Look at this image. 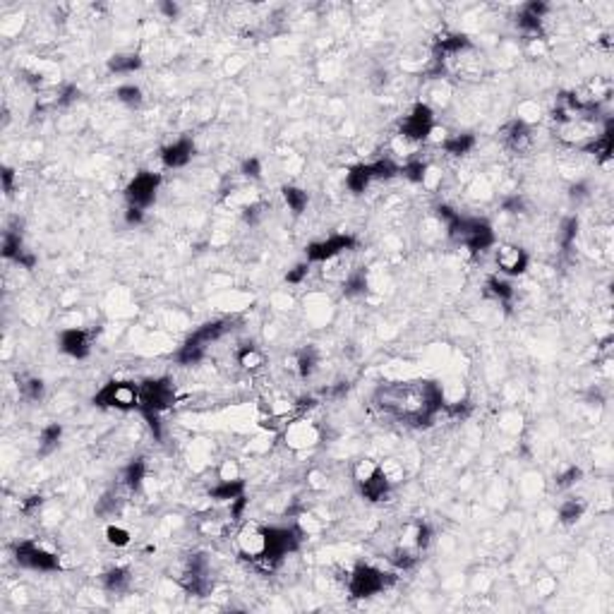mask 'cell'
Here are the masks:
<instances>
[{"label":"cell","instance_id":"cell-41","mask_svg":"<svg viewBox=\"0 0 614 614\" xmlns=\"http://www.w3.org/2000/svg\"><path fill=\"white\" fill-rule=\"evenodd\" d=\"M420 185L425 187V190L434 192L437 187L441 185V171H439V168L427 166V171H425V175H422V182H420Z\"/></svg>","mask_w":614,"mask_h":614},{"label":"cell","instance_id":"cell-44","mask_svg":"<svg viewBox=\"0 0 614 614\" xmlns=\"http://www.w3.org/2000/svg\"><path fill=\"white\" fill-rule=\"evenodd\" d=\"M523 206V199L518 195L508 197V199H504V211H508V214H518Z\"/></svg>","mask_w":614,"mask_h":614},{"label":"cell","instance_id":"cell-13","mask_svg":"<svg viewBox=\"0 0 614 614\" xmlns=\"http://www.w3.org/2000/svg\"><path fill=\"white\" fill-rule=\"evenodd\" d=\"M192 156H195V144H192V139H187V137L175 139L173 144H168V147L161 149V161L166 168L187 166V163L192 161Z\"/></svg>","mask_w":614,"mask_h":614},{"label":"cell","instance_id":"cell-24","mask_svg":"<svg viewBox=\"0 0 614 614\" xmlns=\"http://www.w3.org/2000/svg\"><path fill=\"white\" fill-rule=\"evenodd\" d=\"M417 552H420V550H413V547L398 545L396 550L389 554V564H391L396 571H408V569H413V566L417 564V559H420V556H417Z\"/></svg>","mask_w":614,"mask_h":614},{"label":"cell","instance_id":"cell-40","mask_svg":"<svg viewBox=\"0 0 614 614\" xmlns=\"http://www.w3.org/2000/svg\"><path fill=\"white\" fill-rule=\"evenodd\" d=\"M576 230H578V221L576 219H566L564 225H561V233H559V243L561 247H569L576 238Z\"/></svg>","mask_w":614,"mask_h":614},{"label":"cell","instance_id":"cell-28","mask_svg":"<svg viewBox=\"0 0 614 614\" xmlns=\"http://www.w3.org/2000/svg\"><path fill=\"white\" fill-rule=\"evenodd\" d=\"M484 288H487V295L497 297L499 302H508L513 297V286L506 281L504 276H492L487 278V283H484Z\"/></svg>","mask_w":614,"mask_h":614},{"label":"cell","instance_id":"cell-42","mask_svg":"<svg viewBox=\"0 0 614 614\" xmlns=\"http://www.w3.org/2000/svg\"><path fill=\"white\" fill-rule=\"evenodd\" d=\"M307 273H310V262H307V264H297V267H293L291 271L286 273V281L295 286V283H302V281H305Z\"/></svg>","mask_w":614,"mask_h":614},{"label":"cell","instance_id":"cell-9","mask_svg":"<svg viewBox=\"0 0 614 614\" xmlns=\"http://www.w3.org/2000/svg\"><path fill=\"white\" fill-rule=\"evenodd\" d=\"M158 185H161V175L158 173H137V175L130 180L127 190H125V197H127L130 206H139V209H147L154 199H156Z\"/></svg>","mask_w":614,"mask_h":614},{"label":"cell","instance_id":"cell-21","mask_svg":"<svg viewBox=\"0 0 614 614\" xmlns=\"http://www.w3.org/2000/svg\"><path fill=\"white\" fill-rule=\"evenodd\" d=\"M60 439H62V427L58 425V422L46 425L41 430V434H38V454L41 456L53 454V451L58 449V444H60Z\"/></svg>","mask_w":614,"mask_h":614},{"label":"cell","instance_id":"cell-4","mask_svg":"<svg viewBox=\"0 0 614 614\" xmlns=\"http://www.w3.org/2000/svg\"><path fill=\"white\" fill-rule=\"evenodd\" d=\"M396 580L393 574H384L382 569L372 564H358L348 576V593L353 598H372V595L382 593L384 588Z\"/></svg>","mask_w":614,"mask_h":614},{"label":"cell","instance_id":"cell-26","mask_svg":"<svg viewBox=\"0 0 614 614\" xmlns=\"http://www.w3.org/2000/svg\"><path fill=\"white\" fill-rule=\"evenodd\" d=\"M281 195H283V201H286V206L288 209L293 211V214H302V211L307 209V201H310V197H307V192L305 190H300V187H295V185H286L281 190Z\"/></svg>","mask_w":614,"mask_h":614},{"label":"cell","instance_id":"cell-46","mask_svg":"<svg viewBox=\"0 0 614 614\" xmlns=\"http://www.w3.org/2000/svg\"><path fill=\"white\" fill-rule=\"evenodd\" d=\"M158 8H161V10H163V12H166V14H168V19H173V17H175V14H177V5H171V3H161V5H158Z\"/></svg>","mask_w":614,"mask_h":614},{"label":"cell","instance_id":"cell-1","mask_svg":"<svg viewBox=\"0 0 614 614\" xmlns=\"http://www.w3.org/2000/svg\"><path fill=\"white\" fill-rule=\"evenodd\" d=\"M377 408L408 425H430L444 410V391L434 382H401L382 386L374 396Z\"/></svg>","mask_w":614,"mask_h":614},{"label":"cell","instance_id":"cell-32","mask_svg":"<svg viewBox=\"0 0 614 614\" xmlns=\"http://www.w3.org/2000/svg\"><path fill=\"white\" fill-rule=\"evenodd\" d=\"M115 99H118L120 103H125V106H130V108H134V106L142 103L144 94H142V89H139V86H134V84H120L118 89H115Z\"/></svg>","mask_w":614,"mask_h":614},{"label":"cell","instance_id":"cell-35","mask_svg":"<svg viewBox=\"0 0 614 614\" xmlns=\"http://www.w3.org/2000/svg\"><path fill=\"white\" fill-rule=\"evenodd\" d=\"M19 391H22L24 398H29V401H41L43 398V382L36 377H27L19 382Z\"/></svg>","mask_w":614,"mask_h":614},{"label":"cell","instance_id":"cell-43","mask_svg":"<svg viewBox=\"0 0 614 614\" xmlns=\"http://www.w3.org/2000/svg\"><path fill=\"white\" fill-rule=\"evenodd\" d=\"M125 221H127L130 225H139L144 221V209H139V206H127V211H125Z\"/></svg>","mask_w":614,"mask_h":614},{"label":"cell","instance_id":"cell-2","mask_svg":"<svg viewBox=\"0 0 614 614\" xmlns=\"http://www.w3.org/2000/svg\"><path fill=\"white\" fill-rule=\"evenodd\" d=\"M139 386H142L139 413H142L144 420L149 422L154 434L161 437V422H158V415L173 406V401H175V389H173V384L168 382V379H149V382L139 384Z\"/></svg>","mask_w":614,"mask_h":614},{"label":"cell","instance_id":"cell-30","mask_svg":"<svg viewBox=\"0 0 614 614\" xmlns=\"http://www.w3.org/2000/svg\"><path fill=\"white\" fill-rule=\"evenodd\" d=\"M24 252H27V249H24V245H22V235L8 230V233L3 235V257L10 259V262H17Z\"/></svg>","mask_w":614,"mask_h":614},{"label":"cell","instance_id":"cell-45","mask_svg":"<svg viewBox=\"0 0 614 614\" xmlns=\"http://www.w3.org/2000/svg\"><path fill=\"white\" fill-rule=\"evenodd\" d=\"M12 177H14L12 171H10V168H5V171H3V185H5V192H8V195L12 192Z\"/></svg>","mask_w":614,"mask_h":614},{"label":"cell","instance_id":"cell-15","mask_svg":"<svg viewBox=\"0 0 614 614\" xmlns=\"http://www.w3.org/2000/svg\"><path fill=\"white\" fill-rule=\"evenodd\" d=\"M504 142L508 144L511 149L521 151L530 144V125H526L523 120H511V123L504 127Z\"/></svg>","mask_w":614,"mask_h":614},{"label":"cell","instance_id":"cell-23","mask_svg":"<svg viewBox=\"0 0 614 614\" xmlns=\"http://www.w3.org/2000/svg\"><path fill=\"white\" fill-rule=\"evenodd\" d=\"M475 147V137L473 134H449V137L444 139V144H441V149H444L449 156H463V154H468L470 149Z\"/></svg>","mask_w":614,"mask_h":614},{"label":"cell","instance_id":"cell-20","mask_svg":"<svg viewBox=\"0 0 614 614\" xmlns=\"http://www.w3.org/2000/svg\"><path fill=\"white\" fill-rule=\"evenodd\" d=\"M317 365H319V355H317L315 348H302L300 353L295 355V360H293L291 367L297 372V377L300 379H307L315 374Z\"/></svg>","mask_w":614,"mask_h":614},{"label":"cell","instance_id":"cell-11","mask_svg":"<svg viewBox=\"0 0 614 614\" xmlns=\"http://www.w3.org/2000/svg\"><path fill=\"white\" fill-rule=\"evenodd\" d=\"M494 262H497L499 273L504 276H518L528 269V254L523 247L518 245H499L497 252H494Z\"/></svg>","mask_w":614,"mask_h":614},{"label":"cell","instance_id":"cell-36","mask_svg":"<svg viewBox=\"0 0 614 614\" xmlns=\"http://www.w3.org/2000/svg\"><path fill=\"white\" fill-rule=\"evenodd\" d=\"M130 540H132V535H130L127 528L115 526V523H113V526L106 528V542H108V545H113V547H127Z\"/></svg>","mask_w":614,"mask_h":614},{"label":"cell","instance_id":"cell-27","mask_svg":"<svg viewBox=\"0 0 614 614\" xmlns=\"http://www.w3.org/2000/svg\"><path fill=\"white\" fill-rule=\"evenodd\" d=\"M264 353L259 348H254V345H243V348L238 350V365L243 369H249V372H254V369L264 367Z\"/></svg>","mask_w":614,"mask_h":614},{"label":"cell","instance_id":"cell-31","mask_svg":"<svg viewBox=\"0 0 614 614\" xmlns=\"http://www.w3.org/2000/svg\"><path fill=\"white\" fill-rule=\"evenodd\" d=\"M377 473H379V463L377 460H372V458H363V460H358V463L353 465V480H355L358 487L367 482V480H372Z\"/></svg>","mask_w":614,"mask_h":614},{"label":"cell","instance_id":"cell-7","mask_svg":"<svg viewBox=\"0 0 614 614\" xmlns=\"http://www.w3.org/2000/svg\"><path fill=\"white\" fill-rule=\"evenodd\" d=\"M358 247V240L353 235H331L326 240H319V243L307 245L305 254L307 262H317V264H326L331 259L341 257V254L350 252V249Z\"/></svg>","mask_w":614,"mask_h":614},{"label":"cell","instance_id":"cell-3","mask_svg":"<svg viewBox=\"0 0 614 614\" xmlns=\"http://www.w3.org/2000/svg\"><path fill=\"white\" fill-rule=\"evenodd\" d=\"M139 403H142V386L134 382H123V379H110L94 393V406L101 408L139 410Z\"/></svg>","mask_w":614,"mask_h":614},{"label":"cell","instance_id":"cell-19","mask_svg":"<svg viewBox=\"0 0 614 614\" xmlns=\"http://www.w3.org/2000/svg\"><path fill=\"white\" fill-rule=\"evenodd\" d=\"M130 571L123 569V566H115V569H108L103 576H101V585H103L108 593H125L130 585Z\"/></svg>","mask_w":614,"mask_h":614},{"label":"cell","instance_id":"cell-14","mask_svg":"<svg viewBox=\"0 0 614 614\" xmlns=\"http://www.w3.org/2000/svg\"><path fill=\"white\" fill-rule=\"evenodd\" d=\"M243 494H245L243 480H219V482L209 489V497L214 499V502H221V504L235 502V499L243 497Z\"/></svg>","mask_w":614,"mask_h":614},{"label":"cell","instance_id":"cell-16","mask_svg":"<svg viewBox=\"0 0 614 614\" xmlns=\"http://www.w3.org/2000/svg\"><path fill=\"white\" fill-rule=\"evenodd\" d=\"M391 487L393 484L384 478L382 468H379V473L374 475L372 480H367L365 484H360V494H363L367 502H384V499L389 497V492H391Z\"/></svg>","mask_w":614,"mask_h":614},{"label":"cell","instance_id":"cell-25","mask_svg":"<svg viewBox=\"0 0 614 614\" xmlns=\"http://www.w3.org/2000/svg\"><path fill=\"white\" fill-rule=\"evenodd\" d=\"M147 480V463L142 458L132 460L130 465H125L123 470V484L127 489H139Z\"/></svg>","mask_w":614,"mask_h":614},{"label":"cell","instance_id":"cell-39","mask_svg":"<svg viewBox=\"0 0 614 614\" xmlns=\"http://www.w3.org/2000/svg\"><path fill=\"white\" fill-rule=\"evenodd\" d=\"M240 173H243L247 180H259V177H262V161H259L257 156L245 158L243 166H240Z\"/></svg>","mask_w":614,"mask_h":614},{"label":"cell","instance_id":"cell-8","mask_svg":"<svg viewBox=\"0 0 614 614\" xmlns=\"http://www.w3.org/2000/svg\"><path fill=\"white\" fill-rule=\"evenodd\" d=\"M321 441V430L310 420H293L283 427V444L293 451L315 449Z\"/></svg>","mask_w":614,"mask_h":614},{"label":"cell","instance_id":"cell-5","mask_svg":"<svg viewBox=\"0 0 614 614\" xmlns=\"http://www.w3.org/2000/svg\"><path fill=\"white\" fill-rule=\"evenodd\" d=\"M14 559L19 566L32 571H58L60 569V556L56 552L46 550L36 540H24L14 547Z\"/></svg>","mask_w":614,"mask_h":614},{"label":"cell","instance_id":"cell-17","mask_svg":"<svg viewBox=\"0 0 614 614\" xmlns=\"http://www.w3.org/2000/svg\"><path fill=\"white\" fill-rule=\"evenodd\" d=\"M372 180L374 177H372L369 163H358V166H353L348 173H345V187H348L350 192H355V195H363Z\"/></svg>","mask_w":614,"mask_h":614},{"label":"cell","instance_id":"cell-29","mask_svg":"<svg viewBox=\"0 0 614 614\" xmlns=\"http://www.w3.org/2000/svg\"><path fill=\"white\" fill-rule=\"evenodd\" d=\"M343 293L348 297L365 295V293H367V276H365L363 269H358V271H350L348 276L343 278Z\"/></svg>","mask_w":614,"mask_h":614},{"label":"cell","instance_id":"cell-6","mask_svg":"<svg viewBox=\"0 0 614 614\" xmlns=\"http://www.w3.org/2000/svg\"><path fill=\"white\" fill-rule=\"evenodd\" d=\"M235 545H238V552L243 559H249V561H254V564H262V561L267 559V550H269L267 528L247 523V526L240 528L238 535H235Z\"/></svg>","mask_w":614,"mask_h":614},{"label":"cell","instance_id":"cell-38","mask_svg":"<svg viewBox=\"0 0 614 614\" xmlns=\"http://www.w3.org/2000/svg\"><path fill=\"white\" fill-rule=\"evenodd\" d=\"M216 478L219 480H243L240 478V463L233 458L221 460L219 468H216Z\"/></svg>","mask_w":614,"mask_h":614},{"label":"cell","instance_id":"cell-37","mask_svg":"<svg viewBox=\"0 0 614 614\" xmlns=\"http://www.w3.org/2000/svg\"><path fill=\"white\" fill-rule=\"evenodd\" d=\"M379 468H382L384 478H386L391 484L401 482V480H403V475H406V470H403V465L398 463L396 458H386V460H384V463H379Z\"/></svg>","mask_w":614,"mask_h":614},{"label":"cell","instance_id":"cell-10","mask_svg":"<svg viewBox=\"0 0 614 614\" xmlns=\"http://www.w3.org/2000/svg\"><path fill=\"white\" fill-rule=\"evenodd\" d=\"M434 127V113H432L430 103H415L410 108V113L406 115V120H403L401 125V134L408 139H413V142L422 144L427 142V134H430V130Z\"/></svg>","mask_w":614,"mask_h":614},{"label":"cell","instance_id":"cell-33","mask_svg":"<svg viewBox=\"0 0 614 614\" xmlns=\"http://www.w3.org/2000/svg\"><path fill=\"white\" fill-rule=\"evenodd\" d=\"M295 528L302 532V537H310V535H317V532H321L324 523H321V518H317L315 513H300V516H297Z\"/></svg>","mask_w":614,"mask_h":614},{"label":"cell","instance_id":"cell-34","mask_svg":"<svg viewBox=\"0 0 614 614\" xmlns=\"http://www.w3.org/2000/svg\"><path fill=\"white\" fill-rule=\"evenodd\" d=\"M580 478H583V470H580L578 465H569V468H564L561 473H556L554 484H556V489H569V487H574Z\"/></svg>","mask_w":614,"mask_h":614},{"label":"cell","instance_id":"cell-18","mask_svg":"<svg viewBox=\"0 0 614 614\" xmlns=\"http://www.w3.org/2000/svg\"><path fill=\"white\" fill-rule=\"evenodd\" d=\"M585 513V502L583 499H566V502L559 504L556 508V521L561 526H576V523L583 518Z\"/></svg>","mask_w":614,"mask_h":614},{"label":"cell","instance_id":"cell-22","mask_svg":"<svg viewBox=\"0 0 614 614\" xmlns=\"http://www.w3.org/2000/svg\"><path fill=\"white\" fill-rule=\"evenodd\" d=\"M139 67H142V58L137 53H118L108 60V70L115 75H132Z\"/></svg>","mask_w":614,"mask_h":614},{"label":"cell","instance_id":"cell-12","mask_svg":"<svg viewBox=\"0 0 614 614\" xmlns=\"http://www.w3.org/2000/svg\"><path fill=\"white\" fill-rule=\"evenodd\" d=\"M58 343H60L62 353L70 355V358H75V360H84L86 355L91 353L89 334H86L84 329H79V326H67V329H62Z\"/></svg>","mask_w":614,"mask_h":614}]
</instances>
